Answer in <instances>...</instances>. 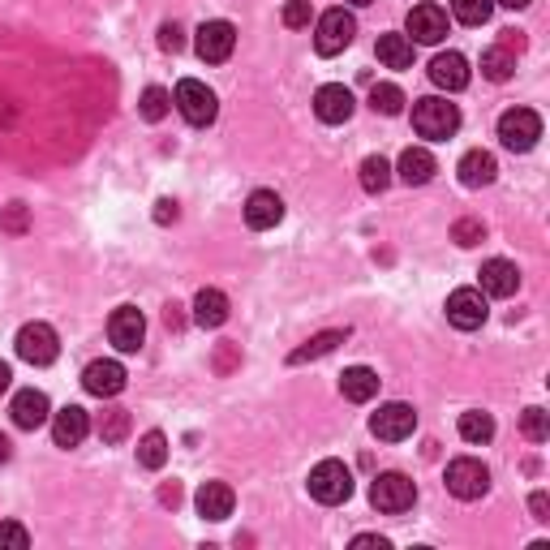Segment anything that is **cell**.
<instances>
[{
    "instance_id": "6da1fadb",
    "label": "cell",
    "mask_w": 550,
    "mask_h": 550,
    "mask_svg": "<svg viewBox=\"0 0 550 550\" xmlns=\"http://www.w3.org/2000/svg\"><path fill=\"white\" fill-rule=\"evenodd\" d=\"M306 486H310V499L336 508V503H349V495H353V473L344 460H318L306 477Z\"/></svg>"
},
{
    "instance_id": "7a4b0ae2",
    "label": "cell",
    "mask_w": 550,
    "mask_h": 550,
    "mask_svg": "<svg viewBox=\"0 0 550 550\" xmlns=\"http://www.w3.org/2000/svg\"><path fill=\"white\" fill-rule=\"evenodd\" d=\"M413 129L422 138H430V142L452 138L456 129H460V108L447 104V99H439V95L417 99V104H413Z\"/></svg>"
},
{
    "instance_id": "3957f363",
    "label": "cell",
    "mask_w": 550,
    "mask_h": 550,
    "mask_svg": "<svg viewBox=\"0 0 550 550\" xmlns=\"http://www.w3.org/2000/svg\"><path fill=\"white\" fill-rule=\"evenodd\" d=\"M172 104H177V112L190 125H211L215 117H220V99H215V91L207 82H198V78H181L177 82V91H172Z\"/></svg>"
},
{
    "instance_id": "277c9868",
    "label": "cell",
    "mask_w": 550,
    "mask_h": 550,
    "mask_svg": "<svg viewBox=\"0 0 550 550\" xmlns=\"http://www.w3.org/2000/svg\"><path fill=\"white\" fill-rule=\"evenodd\" d=\"M538 138H542V117L533 108H508L499 117V142L508 151H533L538 147Z\"/></svg>"
},
{
    "instance_id": "5b68a950",
    "label": "cell",
    "mask_w": 550,
    "mask_h": 550,
    "mask_svg": "<svg viewBox=\"0 0 550 550\" xmlns=\"http://www.w3.org/2000/svg\"><path fill=\"white\" fill-rule=\"evenodd\" d=\"M370 503H374L379 512H387V516L409 512L413 503H417L413 477H404V473H379V477H374V486H370Z\"/></svg>"
},
{
    "instance_id": "8992f818",
    "label": "cell",
    "mask_w": 550,
    "mask_h": 550,
    "mask_svg": "<svg viewBox=\"0 0 550 550\" xmlns=\"http://www.w3.org/2000/svg\"><path fill=\"white\" fill-rule=\"evenodd\" d=\"M353 35H357L353 13L349 9H327L323 18H318V26H314V48H318V56H336V52L349 48Z\"/></svg>"
},
{
    "instance_id": "52a82bcc",
    "label": "cell",
    "mask_w": 550,
    "mask_h": 550,
    "mask_svg": "<svg viewBox=\"0 0 550 550\" xmlns=\"http://www.w3.org/2000/svg\"><path fill=\"white\" fill-rule=\"evenodd\" d=\"M233 48H237V26H233V22L211 18V22H202V26H198V39H194L198 61H207V65H224L228 56H233Z\"/></svg>"
},
{
    "instance_id": "ba28073f",
    "label": "cell",
    "mask_w": 550,
    "mask_h": 550,
    "mask_svg": "<svg viewBox=\"0 0 550 550\" xmlns=\"http://www.w3.org/2000/svg\"><path fill=\"white\" fill-rule=\"evenodd\" d=\"M447 490H452L456 499H465V503L482 499L490 490V469L473 456H456L452 465H447Z\"/></svg>"
},
{
    "instance_id": "9c48e42d",
    "label": "cell",
    "mask_w": 550,
    "mask_h": 550,
    "mask_svg": "<svg viewBox=\"0 0 550 550\" xmlns=\"http://www.w3.org/2000/svg\"><path fill=\"white\" fill-rule=\"evenodd\" d=\"M13 349H18L22 361H31V366H52L56 353H61V340H56V331L48 323H26L18 331V340H13Z\"/></svg>"
},
{
    "instance_id": "30bf717a",
    "label": "cell",
    "mask_w": 550,
    "mask_h": 550,
    "mask_svg": "<svg viewBox=\"0 0 550 550\" xmlns=\"http://www.w3.org/2000/svg\"><path fill=\"white\" fill-rule=\"evenodd\" d=\"M370 430H374V439H383V443H400V439H409V434L417 430V413H413V404H404V400L383 404V409L370 417Z\"/></svg>"
},
{
    "instance_id": "8fae6325",
    "label": "cell",
    "mask_w": 550,
    "mask_h": 550,
    "mask_svg": "<svg viewBox=\"0 0 550 550\" xmlns=\"http://www.w3.org/2000/svg\"><path fill=\"white\" fill-rule=\"evenodd\" d=\"M486 293L482 288H456L452 297H447V323L456 331H477L486 323Z\"/></svg>"
},
{
    "instance_id": "7c38bea8",
    "label": "cell",
    "mask_w": 550,
    "mask_h": 550,
    "mask_svg": "<svg viewBox=\"0 0 550 550\" xmlns=\"http://www.w3.org/2000/svg\"><path fill=\"white\" fill-rule=\"evenodd\" d=\"M108 340L117 344L121 353H138L142 340H147V318H142V310H134V306H117V310H112Z\"/></svg>"
},
{
    "instance_id": "4fadbf2b",
    "label": "cell",
    "mask_w": 550,
    "mask_h": 550,
    "mask_svg": "<svg viewBox=\"0 0 550 550\" xmlns=\"http://www.w3.org/2000/svg\"><path fill=\"white\" fill-rule=\"evenodd\" d=\"M353 108H357V99L349 86H340V82H327V86H318V95H314V117L323 121V125H344L353 117Z\"/></svg>"
},
{
    "instance_id": "5bb4252c",
    "label": "cell",
    "mask_w": 550,
    "mask_h": 550,
    "mask_svg": "<svg viewBox=\"0 0 550 550\" xmlns=\"http://www.w3.org/2000/svg\"><path fill=\"white\" fill-rule=\"evenodd\" d=\"M82 387H86L91 396H99V400L121 396V392H125V366H121V361H112V357L91 361V366L82 370Z\"/></svg>"
},
{
    "instance_id": "9a60e30c",
    "label": "cell",
    "mask_w": 550,
    "mask_h": 550,
    "mask_svg": "<svg viewBox=\"0 0 550 550\" xmlns=\"http://www.w3.org/2000/svg\"><path fill=\"white\" fill-rule=\"evenodd\" d=\"M409 39L413 43H443L447 39V9L439 5H413L409 9Z\"/></svg>"
},
{
    "instance_id": "2e32d148",
    "label": "cell",
    "mask_w": 550,
    "mask_h": 550,
    "mask_svg": "<svg viewBox=\"0 0 550 550\" xmlns=\"http://www.w3.org/2000/svg\"><path fill=\"white\" fill-rule=\"evenodd\" d=\"M194 503H198V516L202 520H215V525H220V520L233 516L237 495H233V486H228V482H202Z\"/></svg>"
},
{
    "instance_id": "e0dca14e",
    "label": "cell",
    "mask_w": 550,
    "mask_h": 550,
    "mask_svg": "<svg viewBox=\"0 0 550 550\" xmlns=\"http://www.w3.org/2000/svg\"><path fill=\"white\" fill-rule=\"evenodd\" d=\"M284 220V198L275 190H254L250 202H245V224L254 228V233H267Z\"/></svg>"
},
{
    "instance_id": "ac0fdd59",
    "label": "cell",
    "mask_w": 550,
    "mask_h": 550,
    "mask_svg": "<svg viewBox=\"0 0 550 550\" xmlns=\"http://www.w3.org/2000/svg\"><path fill=\"white\" fill-rule=\"evenodd\" d=\"M9 413H13V422H18L22 430H39L52 417V404H48V396H43L39 387H22V392L13 396Z\"/></svg>"
},
{
    "instance_id": "d6986e66",
    "label": "cell",
    "mask_w": 550,
    "mask_h": 550,
    "mask_svg": "<svg viewBox=\"0 0 550 550\" xmlns=\"http://www.w3.org/2000/svg\"><path fill=\"white\" fill-rule=\"evenodd\" d=\"M86 434H91V417H86V409H78V404H69V409H61V413H52V439H56V447H78Z\"/></svg>"
},
{
    "instance_id": "ffe728a7",
    "label": "cell",
    "mask_w": 550,
    "mask_h": 550,
    "mask_svg": "<svg viewBox=\"0 0 550 550\" xmlns=\"http://www.w3.org/2000/svg\"><path fill=\"white\" fill-rule=\"evenodd\" d=\"M469 78H473V74H469V61H465L460 52H439V56L430 61V82L443 86V91H465Z\"/></svg>"
},
{
    "instance_id": "44dd1931",
    "label": "cell",
    "mask_w": 550,
    "mask_h": 550,
    "mask_svg": "<svg viewBox=\"0 0 550 550\" xmlns=\"http://www.w3.org/2000/svg\"><path fill=\"white\" fill-rule=\"evenodd\" d=\"M477 275H482L486 297H512L520 288V271H516V263H508V258H486Z\"/></svg>"
},
{
    "instance_id": "7402d4cb",
    "label": "cell",
    "mask_w": 550,
    "mask_h": 550,
    "mask_svg": "<svg viewBox=\"0 0 550 550\" xmlns=\"http://www.w3.org/2000/svg\"><path fill=\"white\" fill-rule=\"evenodd\" d=\"M456 172H460V185H469V190H482V185H490L499 177V164H495V155L490 151H465L460 155V164H456Z\"/></svg>"
},
{
    "instance_id": "603a6c76",
    "label": "cell",
    "mask_w": 550,
    "mask_h": 550,
    "mask_svg": "<svg viewBox=\"0 0 550 550\" xmlns=\"http://www.w3.org/2000/svg\"><path fill=\"white\" fill-rule=\"evenodd\" d=\"M340 392H344V400L366 404V400L379 396V374H374L370 366H349L340 374Z\"/></svg>"
},
{
    "instance_id": "cb8c5ba5",
    "label": "cell",
    "mask_w": 550,
    "mask_h": 550,
    "mask_svg": "<svg viewBox=\"0 0 550 550\" xmlns=\"http://www.w3.org/2000/svg\"><path fill=\"white\" fill-rule=\"evenodd\" d=\"M396 172H400V181L404 185H426L434 172H439V164H434V155L426 151V147H409L400 155V164H396Z\"/></svg>"
},
{
    "instance_id": "d4e9b609",
    "label": "cell",
    "mask_w": 550,
    "mask_h": 550,
    "mask_svg": "<svg viewBox=\"0 0 550 550\" xmlns=\"http://www.w3.org/2000/svg\"><path fill=\"white\" fill-rule=\"evenodd\" d=\"M194 323L207 327V331L228 323V297L220 293V288H202V293L194 297Z\"/></svg>"
},
{
    "instance_id": "484cf974",
    "label": "cell",
    "mask_w": 550,
    "mask_h": 550,
    "mask_svg": "<svg viewBox=\"0 0 550 550\" xmlns=\"http://www.w3.org/2000/svg\"><path fill=\"white\" fill-rule=\"evenodd\" d=\"M374 52H379V61L387 69H409L413 65V39L409 35H379Z\"/></svg>"
},
{
    "instance_id": "4316f807",
    "label": "cell",
    "mask_w": 550,
    "mask_h": 550,
    "mask_svg": "<svg viewBox=\"0 0 550 550\" xmlns=\"http://www.w3.org/2000/svg\"><path fill=\"white\" fill-rule=\"evenodd\" d=\"M138 465L151 469V473L168 465V434H164V430H147V434L138 439Z\"/></svg>"
},
{
    "instance_id": "83f0119b",
    "label": "cell",
    "mask_w": 550,
    "mask_h": 550,
    "mask_svg": "<svg viewBox=\"0 0 550 550\" xmlns=\"http://www.w3.org/2000/svg\"><path fill=\"white\" fill-rule=\"evenodd\" d=\"M344 336H349V331H323V336L306 340L301 349L288 353V366H306V361H314V357H327L336 344H344Z\"/></svg>"
},
{
    "instance_id": "f1b7e54d",
    "label": "cell",
    "mask_w": 550,
    "mask_h": 550,
    "mask_svg": "<svg viewBox=\"0 0 550 550\" xmlns=\"http://www.w3.org/2000/svg\"><path fill=\"white\" fill-rule=\"evenodd\" d=\"M392 185V164L383 155H366L361 159V190L366 194H383Z\"/></svg>"
},
{
    "instance_id": "f546056e",
    "label": "cell",
    "mask_w": 550,
    "mask_h": 550,
    "mask_svg": "<svg viewBox=\"0 0 550 550\" xmlns=\"http://www.w3.org/2000/svg\"><path fill=\"white\" fill-rule=\"evenodd\" d=\"M460 439H465V443H490V439H495V417L482 413V409L460 413Z\"/></svg>"
},
{
    "instance_id": "4dcf8cb0",
    "label": "cell",
    "mask_w": 550,
    "mask_h": 550,
    "mask_svg": "<svg viewBox=\"0 0 550 550\" xmlns=\"http://www.w3.org/2000/svg\"><path fill=\"white\" fill-rule=\"evenodd\" d=\"M512 69H516V61H512V52L503 48V43H495V48L482 52V74H486L490 82H508Z\"/></svg>"
},
{
    "instance_id": "1f68e13d",
    "label": "cell",
    "mask_w": 550,
    "mask_h": 550,
    "mask_svg": "<svg viewBox=\"0 0 550 550\" xmlns=\"http://www.w3.org/2000/svg\"><path fill=\"white\" fill-rule=\"evenodd\" d=\"M370 108L383 112V117H400V112H404V91L396 82H379L370 91Z\"/></svg>"
},
{
    "instance_id": "d6a6232c",
    "label": "cell",
    "mask_w": 550,
    "mask_h": 550,
    "mask_svg": "<svg viewBox=\"0 0 550 550\" xmlns=\"http://www.w3.org/2000/svg\"><path fill=\"white\" fill-rule=\"evenodd\" d=\"M168 108H172V95L164 91V86H147L142 91V99H138V112H142V121H164L168 117Z\"/></svg>"
},
{
    "instance_id": "836d02e7",
    "label": "cell",
    "mask_w": 550,
    "mask_h": 550,
    "mask_svg": "<svg viewBox=\"0 0 550 550\" xmlns=\"http://www.w3.org/2000/svg\"><path fill=\"white\" fill-rule=\"evenodd\" d=\"M452 13L465 26H486L490 13H495V0H452Z\"/></svg>"
},
{
    "instance_id": "e575fe53",
    "label": "cell",
    "mask_w": 550,
    "mask_h": 550,
    "mask_svg": "<svg viewBox=\"0 0 550 550\" xmlns=\"http://www.w3.org/2000/svg\"><path fill=\"white\" fill-rule=\"evenodd\" d=\"M520 430H525L529 443H546V439H550V413L533 404V409L520 413Z\"/></svg>"
},
{
    "instance_id": "d590c367",
    "label": "cell",
    "mask_w": 550,
    "mask_h": 550,
    "mask_svg": "<svg viewBox=\"0 0 550 550\" xmlns=\"http://www.w3.org/2000/svg\"><path fill=\"white\" fill-rule=\"evenodd\" d=\"M129 434V413L125 409H108L104 417H99V439L104 443H121Z\"/></svg>"
},
{
    "instance_id": "8d00e7d4",
    "label": "cell",
    "mask_w": 550,
    "mask_h": 550,
    "mask_svg": "<svg viewBox=\"0 0 550 550\" xmlns=\"http://www.w3.org/2000/svg\"><path fill=\"white\" fill-rule=\"evenodd\" d=\"M31 546V533L18 520H0V550H26Z\"/></svg>"
},
{
    "instance_id": "74e56055",
    "label": "cell",
    "mask_w": 550,
    "mask_h": 550,
    "mask_svg": "<svg viewBox=\"0 0 550 550\" xmlns=\"http://www.w3.org/2000/svg\"><path fill=\"white\" fill-rule=\"evenodd\" d=\"M314 18V5L310 0H284V26L288 31H301V26H310Z\"/></svg>"
},
{
    "instance_id": "f35d334b",
    "label": "cell",
    "mask_w": 550,
    "mask_h": 550,
    "mask_svg": "<svg viewBox=\"0 0 550 550\" xmlns=\"http://www.w3.org/2000/svg\"><path fill=\"white\" fill-rule=\"evenodd\" d=\"M482 237H486V224H482V220H460V224L452 228V241H456V245H477Z\"/></svg>"
},
{
    "instance_id": "ab89813d",
    "label": "cell",
    "mask_w": 550,
    "mask_h": 550,
    "mask_svg": "<svg viewBox=\"0 0 550 550\" xmlns=\"http://www.w3.org/2000/svg\"><path fill=\"white\" fill-rule=\"evenodd\" d=\"M159 48H164V52H181V48H185V31H181L177 22H164V26H159Z\"/></svg>"
},
{
    "instance_id": "60d3db41",
    "label": "cell",
    "mask_w": 550,
    "mask_h": 550,
    "mask_svg": "<svg viewBox=\"0 0 550 550\" xmlns=\"http://www.w3.org/2000/svg\"><path fill=\"white\" fill-rule=\"evenodd\" d=\"M0 228H5V233H26V207H22V202H13V207L5 211Z\"/></svg>"
},
{
    "instance_id": "b9f144b4",
    "label": "cell",
    "mask_w": 550,
    "mask_h": 550,
    "mask_svg": "<svg viewBox=\"0 0 550 550\" xmlns=\"http://www.w3.org/2000/svg\"><path fill=\"white\" fill-rule=\"evenodd\" d=\"M529 508H533V520H542V525H546V520H550V499H546V490H538V495L529 499Z\"/></svg>"
},
{
    "instance_id": "7bdbcfd3",
    "label": "cell",
    "mask_w": 550,
    "mask_h": 550,
    "mask_svg": "<svg viewBox=\"0 0 550 550\" xmlns=\"http://www.w3.org/2000/svg\"><path fill=\"white\" fill-rule=\"evenodd\" d=\"M353 546H379V550H387L392 542H387V538H379V533H357V538H353Z\"/></svg>"
},
{
    "instance_id": "ee69618b",
    "label": "cell",
    "mask_w": 550,
    "mask_h": 550,
    "mask_svg": "<svg viewBox=\"0 0 550 550\" xmlns=\"http://www.w3.org/2000/svg\"><path fill=\"white\" fill-rule=\"evenodd\" d=\"M155 220H159V224H168V220H177V202H168V198H164V202H159V211H155Z\"/></svg>"
},
{
    "instance_id": "f6af8a7d",
    "label": "cell",
    "mask_w": 550,
    "mask_h": 550,
    "mask_svg": "<svg viewBox=\"0 0 550 550\" xmlns=\"http://www.w3.org/2000/svg\"><path fill=\"white\" fill-rule=\"evenodd\" d=\"M159 499H164V503H172V508H177V503H181V490H177V482H172V486H164V490H159Z\"/></svg>"
},
{
    "instance_id": "bcb514c9",
    "label": "cell",
    "mask_w": 550,
    "mask_h": 550,
    "mask_svg": "<svg viewBox=\"0 0 550 550\" xmlns=\"http://www.w3.org/2000/svg\"><path fill=\"white\" fill-rule=\"evenodd\" d=\"M164 323L177 331V327H181V306H168V310H164Z\"/></svg>"
},
{
    "instance_id": "7dc6e473",
    "label": "cell",
    "mask_w": 550,
    "mask_h": 550,
    "mask_svg": "<svg viewBox=\"0 0 550 550\" xmlns=\"http://www.w3.org/2000/svg\"><path fill=\"white\" fill-rule=\"evenodd\" d=\"M9 383H13V370L5 366V361H0V396H5V392H9Z\"/></svg>"
},
{
    "instance_id": "c3c4849f",
    "label": "cell",
    "mask_w": 550,
    "mask_h": 550,
    "mask_svg": "<svg viewBox=\"0 0 550 550\" xmlns=\"http://www.w3.org/2000/svg\"><path fill=\"white\" fill-rule=\"evenodd\" d=\"M13 456V443H9V434H0V465Z\"/></svg>"
},
{
    "instance_id": "681fc988",
    "label": "cell",
    "mask_w": 550,
    "mask_h": 550,
    "mask_svg": "<svg viewBox=\"0 0 550 550\" xmlns=\"http://www.w3.org/2000/svg\"><path fill=\"white\" fill-rule=\"evenodd\" d=\"M495 5H508V9H525L529 0H495Z\"/></svg>"
},
{
    "instance_id": "f907efd6",
    "label": "cell",
    "mask_w": 550,
    "mask_h": 550,
    "mask_svg": "<svg viewBox=\"0 0 550 550\" xmlns=\"http://www.w3.org/2000/svg\"><path fill=\"white\" fill-rule=\"evenodd\" d=\"M349 5H374V0H349Z\"/></svg>"
}]
</instances>
